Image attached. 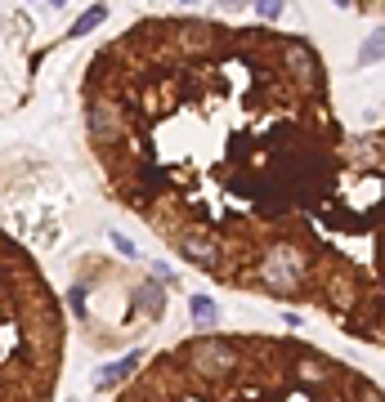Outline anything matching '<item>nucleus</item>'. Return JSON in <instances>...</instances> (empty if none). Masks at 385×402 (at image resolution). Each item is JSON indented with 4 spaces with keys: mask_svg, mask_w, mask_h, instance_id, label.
I'll return each instance as SVG.
<instances>
[{
    "mask_svg": "<svg viewBox=\"0 0 385 402\" xmlns=\"http://www.w3.org/2000/svg\"><path fill=\"white\" fill-rule=\"evenodd\" d=\"M193 313L202 317V322H211V317H215V304H211V299H193Z\"/></svg>",
    "mask_w": 385,
    "mask_h": 402,
    "instance_id": "1",
    "label": "nucleus"
}]
</instances>
